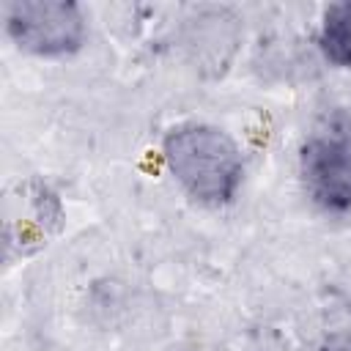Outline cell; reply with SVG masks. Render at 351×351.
Here are the masks:
<instances>
[{
	"instance_id": "1",
	"label": "cell",
	"mask_w": 351,
	"mask_h": 351,
	"mask_svg": "<svg viewBox=\"0 0 351 351\" xmlns=\"http://www.w3.org/2000/svg\"><path fill=\"white\" fill-rule=\"evenodd\" d=\"M165 162L186 195L203 206H225L233 200L244 162L239 145L217 126L184 123L165 137Z\"/></svg>"
},
{
	"instance_id": "3",
	"label": "cell",
	"mask_w": 351,
	"mask_h": 351,
	"mask_svg": "<svg viewBox=\"0 0 351 351\" xmlns=\"http://www.w3.org/2000/svg\"><path fill=\"white\" fill-rule=\"evenodd\" d=\"M299 170L315 206L332 214L351 211V137L343 132L313 134L299 154Z\"/></svg>"
},
{
	"instance_id": "2",
	"label": "cell",
	"mask_w": 351,
	"mask_h": 351,
	"mask_svg": "<svg viewBox=\"0 0 351 351\" xmlns=\"http://www.w3.org/2000/svg\"><path fill=\"white\" fill-rule=\"evenodd\" d=\"M8 36L30 55L63 58L82 47L85 19L69 0H11L3 8Z\"/></svg>"
},
{
	"instance_id": "4",
	"label": "cell",
	"mask_w": 351,
	"mask_h": 351,
	"mask_svg": "<svg viewBox=\"0 0 351 351\" xmlns=\"http://www.w3.org/2000/svg\"><path fill=\"white\" fill-rule=\"evenodd\" d=\"M318 44L335 66L351 71V0L332 3L324 11Z\"/></svg>"
}]
</instances>
